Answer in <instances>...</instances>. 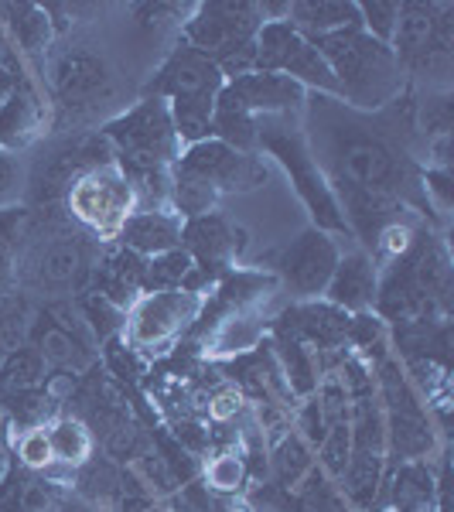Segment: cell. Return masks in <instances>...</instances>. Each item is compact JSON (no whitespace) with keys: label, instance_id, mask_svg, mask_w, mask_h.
Segmentation results:
<instances>
[{"label":"cell","instance_id":"1","mask_svg":"<svg viewBox=\"0 0 454 512\" xmlns=\"http://www.w3.org/2000/svg\"><path fill=\"white\" fill-rule=\"evenodd\" d=\"M308 147L328 181H349L400 198L403 205L420 195L417 164L386 130L362 120L356 110L332 96H315L311 103Z\"/></svg>","mask_w":454,"mask_h":512},{"label":"cell","instance_id":"2","mask_svg":"<svg viewBox=\"0 0 454 512\" xmlns=\"http://www.w3.org/2000/svg\"><path fill=\"white\" fill-rule=\"evenodd\" d=\"M311 45L328 62L338 82V99L349 110H383V106L396 103L403 89V69L390 45L369 38L362 28L315 38Z\"/></svg>","mask_w":454,"mask_h":512},{"label":"cell","instance_id":"3","mask_svg":"<svg viewBox=\"0 0 454 512\" xmlns=\"http://www.w3.org/2000/svg\"><path fill=\"white\" fill-rule=\"evenodd\" d=\"M106 144L117 154V168L130 185L140 181H164L181 154V140L171 123V110L161 96H144L134 110L120 113L103 127Z\"/></svg>","mask_w":454,"mask_h":512},{"label":"cell","instance_id":"4","mask_svg":"<svg viewBox=\"0 0 454 512\" xmlns=\"http://www.w3.org/2000/svg\"><path fill=\"white\" fill-rule=\"evenodd\" d=\"M257 151L270 154L284 175L291 178L294 192L308 205L315 229L328 236H349V226L342 219V209L335 202V192L328 185L325 171L318 168L315 154L308 147V137L294 127L291 117H260L257 120Z\"/></svg>","mask_w":454,"mask_h":512},{"label":"cell","instance_id":"5","mask_svg":"<svg viewBox=\"0 0 454 512\" xmlns=\"http://www.w3.org/2000/svg\"><path fill=\"white\" fill-rule=\"evenodd\" d=\"M263 24V4L253 0H209L195 4L188 21L181 24V45L202 52L205 59L222 65L239 48L253 45Z\"/></svg>","mask_w":454,"mask_h":512},{"label":"cell","instance_id":"6","mask_svg":"<svg viewBox=\"0 0 454 512\" xmlns=\"http://www.w3.org/2000/svg\"><path fill=\"white\" fill-rule=\"evenodd\" d=\"M137 188L113 164L93 168L69 185V212L82 226L103 236H117L127 216L134 212Z\"/></svg>","mask_w":454,"mask_h":512},{"label":"cell","instance_id":"7","mask_svg":"<svg viewBox=\"0 0 454 512\" xmlns=\"http://www.w3.org/2000/svg\"><path fill=\"white\" fill-rule=\"evenodd\" d=\"M175 175H185L198 185L212 188L216 195L222 192H250L267 181V168L257 154H243L233 147L219 144V140H202V144L181 147L178 161L171 164Z\"/></svg>","mask_w":454,"mask_h":512},{"label":"cell","instance_id":"8","mask_svg":"<svg viewBox=\"0 0 454 512\" xmlns=\"http://www.w3.org/2000/svg\"><path fill=\"white\" fill-rule=\"evenodd\" d=\"M89 274L86 246L76 236H52L35 246L24 256L21 267H14V284H21L31 294L45 297H65L82 284Z\"/></svg>","mask_w":454,"mask_h":512},{"label":"cell","instance_id":"9","mask_svg":"<svg viewBox=\"0 0 454 512\" xmlns=\"http://www.w3.org/2000/svg\"><path fill=\"white\" fill-rule=\"evenodd\" d=\"M48 82H52V96L62 110H89L99 99H106L113 93V72L106 65L103 55L89 52V48H65V52L55 55L52 72H48Z\"/></svg>","mask_w":454,"mask_h":512},{"label":"cell","instance_id":"10","mask_svg":"<svg viewBox=\"0 0 454 512\" xmlns=\"http://www.w3.org/2000/svg\"><path fill=\"white\" fill-rule=\"evenodd\" d=\"M338 256H342V250H338L335 236L311 226L297 239H291V246L277 256V270L284 277V284L291 287V294L321 297L335 274Z\"/></svg>","mask_w":454,"mask_h":512},{"label":"cell","instance_id":"11","mask_svg":"<svg viewBox=\"0 0 454 512\" xmlns=\"http://www.w3.org/2000/svg\"><path fill=\"white\" fill-rule=\"evenodd\" d=\"M222 86H226V76L219 72L216 62L205 59L195 48L178 45L154 72L147 96H161L168 103H175V99H216Z\"/></svg>","mask_w":454,"mask_h":512},{"label":"cell","instance_id":"12","mask_svg":"<svg viewBox=\"0 0 454 512\" xmlns=\"http://www.w3.org/2000/svg\"><path fill=\"white\" fill-rule=\"evenodd\" d=\"M335 192V202L342 209V219L349 226V236H356L366 253L376 246V239L383 229H390L393 222H403V212L407 205L393 195L383 192H369V188L349 185V181H328Z\"/></svg>","mask_w":454,"mask_h":512},{"label":"cell","instance_id":"13","mask_svg":"<svg viewBox=\"0 0 454 512\" xmlns=\"http://www.w3.org/2000/svg\"><path fill=\"white\" fill-rule=\"evenodd\" d=\"M198 311V297L192 291H158L144 294L130 318V335L140 349H154L175 338Z\"/></svg>","mask_w":454,"mask_h":512},{"label":"cell","instance_id":"14","mask_svg":"<svg viewBox=\"0 0 454 512\" xmlns=\"http://www.w3.org/2000/svg\"><path fill=\"white\" fill-rule=\"evenodd\" d=\"M253 117H297L308 106V89L297 86L294 79L280 76V72H246L239 79L226 82Z\"/></svg>","mask_w":454,"mask_h":512},{"label":"cell","instance_id":"15","mask_svg":"<svg viewBox=\"0 0 454 512\" xmlns=\"http://www.w3.org/2000/svg\"><path fill=\"white\" fill-rule=\"evenodd\" d=\"M376 291H379V267L373 256L366 250L338 256L335 274L325 287V297L332 308L345 311V315H366L376 304Z\"/></svg>","mask_w":454,"mask_h":512},{"label":"cell","instance_id":"16","mask_svg":"<svg viewBox=\"0 0 454 512\" xmlns=\"http://www.w3.org/2000/svg\"><path fill=\"white\" fill-rule=\"evenodd\" d=\"M181 216L171 209H144V212H130L127 222L120 226V246L144 260L168 250H178L181 246Z\"/></svg>","mask_w":454,"mask_h":512},{"label":"cell","instance_id":"17","mask_svg":"<svg viewBox=\"0 0 454 512\" xmlns=\"http://www.w3.org/2000/svg\"><path fill=\"white\" fill-rule=\"evenodd\" d=\"M181 250L192 256L198 270L209 274L216 267H226L236 250V239L226 219L216 216V212H205V216H195L181 226Z\"/></svg>","mask_w":454,"mask_h":512},{"label":"cell","instance_id":"18","mask_svg":"<svg viewBox=\"0 0 454 512\" xmlns=\"http://www.w3.org/2000/svg\"><path fill=\"white\" fill-rule=\"evenodd\" d=\"M48 110L38 96V86L18 89V93L0 99V147L7 151H24L31 140L45 130Z\"/></svg>","mask_w":454,"mask_h":512},{"label":"cell","instance_id":"19","mask_svg":"<svg viewBox=\"0 0 454 512\" xmlns=\"http://www.w3.org/2000/svg\"><path fill=\"white\" fill-rule=\"evenodd\" d=\"M383 427H386V451L400 454L403 461H424L434 451V427L424 403L383 410Z\"/></svg>","mask_w":454,"mask_h":512},{"label":"cell","instance_id":"20","mask_svg":"<svg viewBox=\"0 0 454 512\" xmlns=\"http://www.w3.org/2000/svg\"><path fill=\"white\" fill-rule=\"evenodd\" d=\"M0 28L11 38V45L24 55V62L45 55L55 41L48 11L41 4H28V0L24 4H0Z\"/></svg>","mask_w":454,"mask_h":512},{"label":"cell","instance_id":"21","mask_svg":"<svg viewBox=\"0 0 454 512\" xmlns=\"http://www.w3.org/2000/svg\"><path fill=\"white\" fill-rule=\"evenodd\" d=\"M287 21L311 41L362 28L356 0H294Z\"/></svg>","mask_w":454,"mask_h":512},{"label":"cell","instance_id":"22","mask_svg":"<svg viewBox=\"0 0 454 512\" xmlns=\"http://www.w3.org/2000/svg\"><path fill=\"white\" fill-rule=\"evenodd\" d=\"M65 495L69 492L52 475L21 468L0 492V512H59Z\"/></svg>","mask_w":454,"mask_h":512},{"label":"cell","instance_id":"23","mask_svg":"<svg viewBox=\"0 0 454 512\" xmlns=\"http://www.w3.org/2000/svg\"><path fill=\"white\" fill-rule=\"evenodd\" d=\"M144 267L147 260L130 250L110 253L103 260V267H96V280H99V297H106L110 304H117L123 311L127 304L137 301V294H144Z\"/></svg>","mask_w":454,"mask_h":512},{"label":"cell","instance_id":"24","mask_svg":"<svg viewBox=\"0 0 454 512\" xmlns=\"http://www.w3.org/2000/svg\"><path fill=\"white\" fill-rule=\"evenodd\" d=\"M209 140H219V144L233 147V151H243V154H257V117L229 93V86H222V93L216 96Z\"/></svg>","mask_w":454,"mask_h":512},{"label":"cell","instance_id":"25","mask_svg":"<svg viewBox=\"0 0 454 512\" xmlns=\"http://www.w3.org/2000/svg\"><path fill=\"white\" fill-rule=\"evenodd\" d=\"M31 345L41 352L48 369H59V373H82V369L93 362V349L76 342L72 335H65L59 325H52L45 315L35 318L31 325Z\"/></svg>","mask_w":454,"mask_h":512},{"label":"cell","instance_id":"26","mask_svg":"<svg viewBox=\"0 0 454 512\" xmlns=\"http://www.w3.org/2000/svg\"><path fill=\"white\" fill-rule=\"evenodd\" d=\"M45 431L55 454V465L79 472L82 465H89L96 458V434L82 417H55Z\"/></svg>","mask_w":454,"mask_h":512},{"label":"cell","instance_id":"27","mask_svg":"<svg viewBox=\"0 0 454 512\" xmlns=\"http://www.w3.org/2000/svg\"><path fill=\"white\" fill-rule=\"evenodd\" d=\"M383 468H386V451H373V448H352L349 468L342 472V492L345 499L356 509H369L379 495V485H383Z\"/></svg>","mask_w":454,"mask_h":512},{"label":"cell","instance_id":"28","mask_svg":"<svg viewBox=\"0 0 454 512\" xmlns=\"http://www.w3.org/2000/svg\"><path fill=\"white\" fill-rule=\"evenodd\" d=\"M52 369L45 366L41 352L35 345H21V349L0 355V390L7 396H18V393H38L45 386V379Z\"/></svg>","mask_w":454,"mask_h":512},{"label":"cell","instance_id":"29","mask_svg":"<svg viewBox=\"0 0 454 512\" xmlns=\"http://www.w3.org/2000/svg\"><path fill=\"white\" fill-rule=\"evenodd\" d=\"M270 472H274L277 485L297 489L304 478L315 472V448L297 431H287L274 444V451H270Z\"/></svg>","mask_w":454,"mask_h":512},{"label":"cell","instance_id":"30","mask_svg":"<svg viewBox=\"0 0 454 512\" xmlns=\"http://www.w3.org/2000/svg\"><path fill=\"white\" fill-rule=\"evenodd\" d=\"M195 274V260L185 250H168L147 260L144 267V294H158V291H185L188 280Z\"/></svg>","mask_w":454,"mask_h":512},{"label":"cell","instance_id":"31","mask_svg":"<svg viewBox=\"0 0 454 512\" xmlns=\"http://www.w3.org/2000/svg\"><path fill=\"white\" fill-rule=\"evenodd\" d=\"M434 475L420 461H407L393 478V506L400 512H427L434 502Z\"/></svg>","mask_w":454,"mask_h":512},{"label":"cell","instance_id":"32","mask_svg":"<svg viewBox=\"0 0 454 512\" xmlns=\"http://www.w3.org/2000/svg\"><path fill=\"white\" fill-rule=\"evenodd\" d=\"M277 355H280V362H284L287 386H291L294 393L311 396V393L318 390L315 362H311V349H308V345H304L294 332L277 338Z\"/></svg>","mask_w":454,"mask_h":512},{"label":"cell","instance_id":"33","mask_svg":"<svg viewBox=\"0 0 454 512\" xmlns=\"http://www.w3.org/2000/svg\"><path fill=\"white\" fill-rule=\"evenodd\" d=\"M246 458L239 451H222L216 454L212 461H205L202 465V482H205V489L209 492H216V495H233L243 489V482H246Z\"/></svg>","mask_w":454,"mask_h":512},{"label":"cell","instance_id":"34","mask_svg":"<svg viewBox=\"0 0 454 512\" xmlns=\"http://www.w3.org/2000/svg\"><path fill=\"white\" fill-rule=\"evenodd\" d=\"M31 325H35V315H31L28 301H21V297H4V301H0V355L28 345Z\"/></svg>","mask_w":454,"mask_h":512},{"label":"cell","instance_id":"35","mask_svg":"<svg viewBox=\"0 0 454 512\" xmlns=\"http://www.w3.org/2000/svg\"><path fill=\"white\" fill-rule=\"evenodd\" d=\"M349 458H352V424L349 420H338V424L328 427L325 441L318 444V472L338 482L345 468H349Z\"/></svg>","mask_w":454,"mask_h":512},{"label":"cell","instance_id":"36","mask_svg":"<svg viewBox=\"0 0 454 512\" xmlns=\"http://www.w3.org/2000/svg\"><path fill=\"white\" fill-rule=\"evenodd\" d=\"M356 4H359L362 31H366L369 38L390 45L396 21H400V11H403V0H356Z\"/></svg>","mask_w":454,"mask_h":512},{"label":"cell","instance_id":"37","mask_svg":"<svg viewBox=\"0 0 454 512\" xmlns=\"http://www.w3.org/2000/svg\"><path fill=\"white\" fill-rule=\"evenodd\" d=\"M14 454H18V465L28 468V472L48 475L55 468V454H52V444H48L45 427H24V431L14 437Z\"/></svg>","mask_w":454,"mask_h":512},{"label":"cell","instance_id":"38","mask_svg":"<svg viewBox=\"0 0 454 512\" xmlns=\"http://www.w3.org/2000/svg\"><path fill=\"white\" fill-rule=\"evenodd\" d=\"M103 448L113 461H117V465H130L140 451L151 448V441H147L144 431H140L134 420L123 417L110 427V431H103Z\"/></svg>","mask_w":454,"mask_h":512},{"label":"cell","instance_id":"39","mask_svg":"<svg viewBox=\"0 0 454 512\" xmlns=\"http://www.w3.org/2000/svg\"><path fill=\"white\" fill-rule=\"evenodd\" d=\"M164 509L168 512H226V502H222L216 492L205 489L202 478H195V482H188V485H178V489L164 499Z\"/></svg>","mask_w":454,"mask_h":512},{"label":"cell","instance_id":"40","mask_svg":"<svg viewBox=\"0 0 454 512\" xmlns=\"http://www.w3.org/2000/svg\"><path fill=\"white\" fill-rule=\"evenodd\" d=\"M24 188H28V171L18 151L0 147V212L14 209L21 202Z\"/></svg>","mask_w":454,"mask_h":512},{"label":"cell","instance_id":"41","mask_svg":"<svg viewBox=\"0 0 454 512\" xmlns=\"http://www.w3.org/2000/svg\"><path fill=\"white\" fill-rule=\"evenodd\" d=\"M328 417H325V410H321V403L315 400V393H311V400L301 407V414H297V434L304 437V441L311 444V448H318L321 441H325V434H328Z\"/></svg>","mask_w":454,"mask_h":512},{"label":"cell","instance_id":"42","mask_svg":"<svg viewBox=\"0 0 454 512\" xmlns=\"http://www.w3.org/2000/svg\"><path fill=\"white\" fill-rule=\"evenodd\" d=\"M420 192L427 195V205H434L437 212L448 216V209H451V175L448 171L427 168L424 175H420Z\"/></svg>","mask_w":454,"mask_h":512},{"label":"cell","instance_id":"43","mask_svg":"<svg viewBox=\"0 0 454 512\" xmlns=\"http://www.w3.org/2000/svg\"><path fill=\"white\" fill-rule=\"evenodd\" d=\"M239 410H243V393H239V390H219L209 400V417L216 420V424H226V420H233Z\"/></svg>","mask_w":454,"mask_h":512},{"label":"cell","instance_id":"44","mask_svg":"<svg viewBox=\"0 0 454 512\" xmlns=\"http://www.w3.org/2000/svg\"><path fill=\"white\" fill-rule=\"evenodd\" d=\"M11 287H14V256L0 243V301L11 297Z\"/></svg>","mask_w":454,"mask_h":512},{"label":"cell","instance_id":"45","mask_svg":"<svg viewBox=\"0 0 454 512\" xmlns=\"http://www.w3.org/2000/svg\"><path fill=\"white\" fill-rule=\"evenodd\" d=\"M11 475H14V458H11V451H7V444L0 441V492L7 489Z\"/></svg>","mask_w":454,"mask_h":512},{"label":"cell","instance_id":"46","mask_svg":"<svg viewBox=\"0 0 454 512\" xmlns=\"http://www.w3.org/2000/svg\"><path fill=\"white\" fill-rule=\"evenodd\" d=\"M4 431H7V417H4V410H0V441H4Z\"/></svg>","mask_w":454,"mask_h":512}]
</instances>
